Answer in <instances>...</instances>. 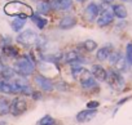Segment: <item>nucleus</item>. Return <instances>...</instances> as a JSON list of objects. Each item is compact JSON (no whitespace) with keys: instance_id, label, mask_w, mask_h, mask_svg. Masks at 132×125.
<instances>
[{"instance_id":"nucleus-1","label":"nucleus","mask_w":132,"mask_h":125,"mask_svg":"<svg viewBox=\"0 0 132 125\" xmlns=\"http://www.w3.org/2000/svg\"><path fill=\"white\" fill-rule=\"evenodd\" d=\"M70 74H71L73 79L77 80L84 89H93L97 86V81L92 76L91 71H88L87 69H84L82 66H73Z\"/></svg>"},{"instance_id":"nucleus-2","label":"nucleus","mask_w":132,"mask_h":125,"mask_svg":"<svg viewBox=\"0 0 132 125\" xmlns=\"http://www.w3.org/2000/svg\"><path fill=\"white\" fill-rule=\"evenodd\" d=\"M4 13L7 16H11V17L26 20V18H30L34 14V11L29 4H25V3H21V2H11V3L5 4Z\"/></svg>"},{"instance_id":"nucleus-3","label":"nucleus","mask_w":132,"mask_h":125,"mask_svg":"<svg viewBox=\"0 0 132 125\" xmlns=\"http://www.w3.org/2000/svg\"><path fill=\"white\" fill-rule=\"evenodd\" d=\"M13 70L20 76L32 75L34 71H35V59H34V57L30 55V54H25V55L17 58Z\"/></svg>"},{"instance_id":"nucleus-4","label":"nucleus","mask_w":132,"mask_h":125,"mask_svg":"<svg viewBox=\"0 0 132 125\" xmlns=\"http://www.w3.org/2000/svg\"><path fill=\"white\" fill-rule=\"evenodd\" d=\"M108 84L114 89V90H120L124 86V79L122 76L120 72L115 71V70H110L108 71V78H106Z\"/></svg>"},{"instance_id":"nucleus-5","label":"nucleus","mask_w":132,"mask_h":125,"mask_svg":"<svg viewBox=\"0 0 132 125\" xmlns=\"http://www.w3.org/2000/svg\"><path fill=\"white\" fill-rule=\"evenodd\" d=\"M27 110V102L23 97H16L11 101V110L9 113L13 116H20Z\"/></svg>"},{"instance_id":"nucleus-6","label":"nucleus","mask_w":132,"mask_h":125,"mask_svg":"<svg viewBox=\"0 0 132 125\" xmlns=\"http://www.w3.org/2000/svg\"><path fill=\"white\" fill-rule=\"evenodd\" d=\"M36 40H38V35L32 30H25L20 32L17 36V41L23 46H32L34 44H36Z\"/></svg>"},{"instance_id":"nucleus-7","label":"nucleus","mask_w":132,"mask_h":125,"mask_svg":"<svg viewBox=\"0 0 132 125\" xmlns=\"http://www.w3.org/2000/svg\"><path fill=\"white\" fill-rule=\"evenodd\" d=\"M34 81L36 83V85H38L43 92H52V90L54 89L53 83H52L48 78H45L44 75H35V76H34Z\"/></svg>"},{"instance_id":"nucleus-8","label":"nucleus","mask_w":132,"mask_h":125,"mask_svg":"<svg viewBox=\"0 0 132 125\" xmlns=\"http://www.w3.org/2000/svg\"><path fill=\"white\" fill-rule=\"evenodd\" d=\"M113 20H114L113 12H111L110 9H104V11L100 13L98 18H97V25H98L100 27H104V26L110 25V23L113 22Z\"/></svg>"},{"instance_id":"nucleus-9","label":"nucleus","mask_w":132,"mask_h":125,"mask_svg":"<svg viewBox=\"0 0 132 125\" xmlns=\"http://www.w3.org/2000/svg\"><path fill=\"white\" fill-rule=\"evenodd\" d=\"M98 14H100V7H98L96 3H89L88 7H87L86 11H84V16H86L87 21H89V22L95 21Z\"/></svg>"},{"instance_id":"nucleus-10","label":"nucleus","mask_w":132,"mask_h":125,"mask_svg":"<svg viewBox=\"0 0 132 125\" xmlns=\"http://www.w3.org/2000/svg\"><path fill=\"white\" fill-rule=\"evenodd\" d=\"M91 74H92V76L95 78V80H98V81H106L108 71H106L101 65H93L92 69H91Z\"/></svg>"},{"instance_id":"nucleus-11","label":"nucleus","mask_w":132,"mask_h":125,"mask_svg":"<svg viewBox=\"0 0 132 125\" xmlns=\"http://www.w3.org/2000/svg\"><path fill=\"white\" fill-rule=\"evenodd\" d=\"M97 115V110H84V111H80L78 115H77V121L78 122H88L91 121L95 116Z\"/></svg>"},{"instance_id":"nucleus-12","label":"nucleus","mask_w":132,"mask_h":125,"mask_svg":"<svg viewBox=\"0 0 132 125\" xmlns=\"http://www.w3.org/2000/svg\"><path fill=\"white\" fill-rule=\"evenodd\" d=\"M65 62L69 63V65H77V63H80V62H83V61H82L80 54L77 50H69L65 54Z\"/></svg>"},{"instance_id":"nucleus-13","label":"nucleus","mask_w":132,"mask_h":125,"mask_svg":"<svg viewBox=\"0 0 132 125\" xmlns=\"http://www.w3.org/2000/svg\"><path fill=\"white\" fill-rule=\"evenodd\" d=\"M0 93H3L5 95L16 94V89L13 86V83L9 80H0Z\"/></svg>"},{"instance_id":"nucleus-14","label":"nucleus","mask_w":132,"mask_h":125,"mask_svg":"<svg viewBox=\"0 0 132 125\" xmlns=\"http://www.w3.org/2000/svg\"><path fill=\"white\" fill-rule=\"evenodd\" d=\"M75 25H77V18L71 17V16H66V17L61 18V21L58 23L60 28H62V30H69V28L74 27Z\"/></svg>"},{"instance_id":"nucleus-15","label":"nucleus","mask_w":132,"mask_h":125,"mask_svg":"<svg viewBox=\"0 0 132 125\" xmlns=\"http://www.w3.org/2000/svg\"><path fill=\"white\" fill-rule=\"evenodd\" d=\"M111 52H113V46H111V45H105V46L100 48V49L97 50V53H96L97 61H100V62L106 61V59L109 58V55H110Z\"/></svg>"},{"instance_id":"nucleus-16","label":"nucleus","mask_w":132,"mask_h":125,"mask_svg":"<svg viewBox=\"0 0 132 125\" xmlns=\"http://www.w3.org/2000/svg\"><path fill=\"white\" fill-rule=\"evenodd\" d=\"M111 12H113V14H114L115 17H118V18H120V20H123V18L127 17V9H126V7L122 5V4H115V5H113Z\"/></svg>"},{"instance_id":"nucleus-17","label":"nucleus","mask_w":132,"mask_h":125,"mask_svg":"<svg viewBox=\"0 0 132 125\" xmlns=\"http://www.w3.org/2000/svg\"><path fill=\"white\" fill-rule=\"evenodd\" d=\"M11 101L7 97H0V116H5L9 113Z\"/></svg>"},{"instance_id":"nucleus-18","label":"nucleus","mask_w":132,"mask_h":125,"mask_svg":"<svg viewBox=\"0 0 132 125\" xmlns=\"http://www.w3.org/2000/svg\"><path fill=\"white\" fill-rule=\"evenodd\" d=\"M3 53H4L7 57H9V58H18V55H20L18 49H17L16 46L11 45V44H7V45L3 46Z\"/></svg>"},{"instance_id":"nucleus-19","label":"nucleus","mask_w":132,"mask_h":125,"mask_svg":"<svg viewBox=\"0 0 132 125\" xmlns=\"http://www.w3.org/2000/svg\"><path fill=\"white\" fill-rule=\"evenodd\" d=\"M52 5L58 11H66L71 7V0H53Z\"/></svg>"},{"instance_id":"nucleus-20","label":"nucleus","mask_w":132,"mask_h":125,"mask_svg":"<svg viewBox=\"0 0 132 125\" xmlns=\"http://www.w3.org/2000/svg\"><path fill=\"white\" fill-rule=\"evenodd\" d=\"M14 76H16V71L9 66H4V69L0 71V79H3V80H11Z\"/></svg>"},{"instance_id":"nucleus-21","label":"nucleus","mask_w":132,"mask_h":125,"mask_svg":"<svg viewBox=\"0 0 132 125\" xmlns=\"http://www.w3.org/2000/svg\"><path fill=\"white\" fill-rule=\"evenodd\" d=\"M25 25H26V20H23V18H14L12 21V23H11L12 30L16 31V32H20L25 27Z\"/></svg>"},{"instance_id":"nucleus-22","label":"nucleus","mask_w":132,"mask_h":125,"mask_svg":"<svg viewBox=\"0 0 132 125\" xmlns=\"http://www.w3.org/2000/svg\"><path fill=\"white\" fill-rule=\"evenodd\" d=\"M35 23H36V26H38V28H40V30H43L45 26H47V23H48V21L45 20V18H43V17H40V14H32L31 17H30Z\"/></svg>"},{"instance_id":"nucleus-23","label":"nucleus","mask_w":132,"mask_h":125,"mask_svg":"<svg viewBox=\"0 0 132 125\" xmlns=\"http://www.w3.org/2000/svg\"><path fill=\"white\" fill-rule=\"evenodd\" d=\"M51 4H49V2H45V0H42V2H39L38 3V12H39V14H47L48 12H49V9H51Z\"/></svg>"},{"instance_id":"nucleus-24","label":"nucleus","mask_w":132,"mask_h":125,"mask_svg":"<svg viewBox=\"0 0 132 125\" xmlns=\"http://www.w3.org/2000/svg\"><path fill=\"white\" fill-rule=\"evenodd\" d=\"M82 46H83V49H84L86 52H93V50L97 49V43H96L95 40L88 39V40H86V41L82 43Z\"/></svg>"},{"instance_id":"nucleus-25","label":"nucleus","mask_w":132,"mask_h":125,"mask_svg":"<svg viewBox=\"0 0 132 125\" xmlns=\"http://www.w3.org/2000/svg\"><path fill=\"white\" fill-rule=\"evenodd\" d=\"M36 125H56V120H54L52 116L45 115V116H43V117L38 121Z\"/></svg>"},{"instance_id":"nucleus-26","label":"nucleus","mask_w":132,"mask_h":125,"mask_svg":"<svg viewBox=\"0 0 132 125\" xmlns=\"http://www.w3.org/2000/svg\"><path fill=\"white\" fill-rule=\"evenodd\" d=\"M126 62L132 66V43H128L126 46Z\"/></svg>"},{"instance_id":"nucleus-27","label":"nucleus","mask_w":132,"mask_h":125,"mask_svg":"<svg viewBox=\"0 0 132 125\" xmlns=\"http://www.w3.org/2000/svg\"><path fill=\"white\" fill-rule=\"evenodd\" d=\"M126 59L123 58V57H120L118 61H117V63L114 65L115 66V71H118V72H123L124 70H126Z\"/></svg>"},{"instance_id":"nucleus-28","label":"nucleus","mask_w":132,"mask_h":125,"mask_svg":"<svg viewBox=\"0 0 132 125\" xmlns=\"http://www.w3.org/2000/svg\"><path fill=\"white\" fill-rule=\"evenodd\" d=\"M120 57H122V54H120L119 52H111L108 59H109V62H110L111 65H115V63H117V61H118Z\"/></svg>"},{"instance_id":"nucleus-29","label":"nucleus","mask_w":132,"mask_h":125,"mask_svg":"<svg viewBox=\"0 0 132 125\" xmlns=\"http://www.w3.org/2000/svg\"><path fill=\"white\" fill-rule=\"evenodd\" d=\"M98 106H100V103L97 101H91L87 103V108H89V110H96Z\"/></svg>"},{"instance_id":"nucleus-30","label":"nucleus","mask_w":132,"mask_h":125,"mask_svg":"<svg viewBox=\"0 0 132 125\" xmlns=\"http://www.w3.org/2000/svg\"><path fill=\"white\" fill-rule=\"evenodd\" d=\"M57 88H58V89H60V90L62 92V90H63V88H65V90H68V89H69V85L66 84L65 81H61V83H60V84L57 85Z\"/></svg>"},{"instance_id":"nucleus-31","label":"nucleus","mask_w":132,"mask_h":125,"mask_svg":"<svg viewBox=\"0 0 132 125\" xmlns=\"http://www.w3.org/2000/svg\"><path fill=\"white\" fill-rule=\"evenodd\" d=\"M31 97H32L34 99H39V98L42 97V94H40V92H32Z\"/></svg>"},{"instance_id":"nucleus-32","label":"nucleus","mask_w":132,"mask_h":125,"mask_svg":"<svg viewBox=\"0 0 132 125\" xmlns=\"http://www.w3.org/2000/svg\"><path fill=\"white\" fill-rule=\"evenodd\" d=\"M4 66H5V65L3 63V61H2V59H0V71H2V70L4 69Z\"/></svg>"},{"instance_id":"nucleus-33","label":"nucleus","mask_w":132,"mask_h":125,"mask_svg":"<svg viewBox=\"0 0 132 125\" xmlns=\"http://www.w3.org/2000/svg\"><path fill=\"white\" fill-rule=\"evenodd\" d=\"M102 2H104V3H111L113 0H102Z\"/></svg>"},{"instance_id":"nucleus-34","label":"nucleus","mask_w":132,"mask_h":125,"mask_svg":"<svg viewBox=\"0 0 132 125\" xmlns=\"http://www.w3.org/2000/svg\"><path fill=\"white\" fill-rule=\"evenodd\" d=\"M78 3H84V2H87V0H77Z\"/></svg>"},{"instance_id":"nucleus-35","label":"nucleus","mask_w":132,"mask_h":125,"mask_svg":"<svg viewBox=\"0 0 132 125\" xmlns=\"http://www.w3.org/2000/svg\"><path fill=\"white\" fill-rule=\"evenodd\" d=\"M0 122H2L0 125H7V124H5V121H0Z\"/></svg>"},{"instance_id":"nucleus-36","label":"nucleus","mask_w":132,"mask_h":125,"mask_svg":"<svg viewBox=\"0 0 132 125\" xmlns=\"http://www.w3.org/2000/svg\"><path fill=\"white\" fill-rule=\"evenodd\" d=\"M123 2H132V0H123Z\"/></svg>"},{"instance_id":"nucleus-37","label":"nucleus","mask_w":132,"mask_h":125,"mask_svg":"<svg viewBox=\"0 0 132 125\" xmlns=\"http://www.w3.org/2000/svg\"><path fill=\"white\" fill-rule=\"evenodd\" d=\"M0 80H2V79H0Z\"/></svg>"}]
</instances>
